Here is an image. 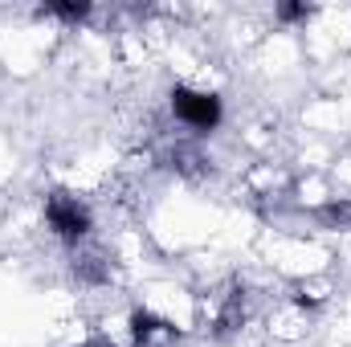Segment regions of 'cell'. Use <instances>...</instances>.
Masks as SVG:
<instances>
[{"label": "cell", "mask_w": 351, "mask_h": 347, "mask_svg": "<svg viewBox=\"0 0 351 347\" xmlns=\"http://www.w3.org/2000/svg\"><path fill=\"white\" fill-rule=\"evenodd\" d=\"M45 225H49L62 241L78 246L90 233L94 217H90V208H86L82 196H74V192H49V196H45Z\"/></svg>", "instance_id": "obj_1"}, {"label": "cell", "mask_w": 351, "mask_h": 347, "mask_svg": "<svg viewBox=\"0 0 351 347\" xmlns=\"http://www.w3.org/2000/svg\"><path fill=\"white\" fill-rule=\"evenodd\" d=\"M241 323H245V294H241V290H229V294H221V302H217V315H213V331L225 339V335L241 331Z\"/></svg>", "instance_id": "obj_4"}, {"label": "cell", "mask_w": 351, "mask_h": 347, "mask_svg": "<svg viewBox=\"0 0 351 347\" xmlns=\"http://www.w3.org/2000/svg\"><path fill=\"white\" fill-rule=\"evenodd\" d=\"M74 274L82 278V282H106V261L102 254H74Z\"/></svg>", "instance_id": "obj_5"}, {"label": "cell", "mask_w": 351, "mask_h": 347, "mask_svg": "<svg viewBox=\"0 0 351 347\" xmlns=\"http://www.w3.org/2000/svg\"><path fill=\"white\" fill-rule=\"evenodd\" d=\"M82 347H114L110 339H90V344H82Z\"/></svg>", "instance_id": "obj_9"}, {"label": "cell", "mask_w": 351, "mask_h": 347, "mask_svg": "<svg viewBox=\"0 0 351 347\" xmlns=\"http://www.w3.org/2000/svg\"><path fill=\"white\" fill-rule=\"evenodd\" d=\"M180 331L168 319L152 315V311H135L131 315V347H176Z\"/></svg>", "instance_id": "obj_3"}, {"label": "cell", "mask_w": 351, "mask_h": 347, "mask_svg": "<svg viewBox=\"0 0 351 347\" xmlns=\"http://www.w3.org/2000/svg\"><path fill=\"white\" fill-rule=\"evenodd\" d=\"M278 16H282V21H306V16H311V8H306V4H282V8H278Z\"/></svg>", "instance_id": "obj_8"}, {"label": "cell", "mask_w": 351, "mask_h": 347, "mask_svg": "<svg viewBox=\"0 0 351 347\" xmlns=\"http://www.w3.org/2000/svg\"><path fill=\"white\" fill-rule=\"evenodd\" d=\"M319 221L327 229H351V200H331L319 208Z\"/></svg>", "instance_id": "obj_6"}, {"label": "cell", "mask_w": 351, "mask_h": 347, "mask_svg": "<svg viewBox=\"0 0 351 347\" xmlns=\"http://www.w3.org/2000/svg\"><path fill=\"white\" fill-rule=\"evenodd\" d=\"M172 115L184 123V127H192V131L208 135V131L221 123L225 106H221V98H217V94H208V90L176 86V90H172Z\"/></svg>", "instance_id": "obj_2"}, {"label": "cell", "mask_w": 351, "mask_h": 347, "mask_svg": "<svg viewBox=\"0 0 351 347\" xmlns=\"http://www.w3.org/2000/svg\"><path fill=\"white\" fill-rule=\"evenodd\" d=\"M45 12H49V16H62V21H70V25H78V21L90 16V4H49Z\"/></svg>", "instance_id": "obj_7"}]
</instances>
